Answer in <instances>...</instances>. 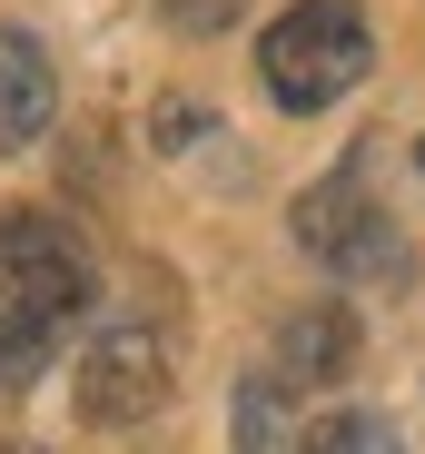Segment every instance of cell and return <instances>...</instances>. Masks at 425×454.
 Segmentation results:
<instances>
[{
    "mask_svg": "<svg viewBox=\"0 0 425 454\" xmlns=\"http://www.w3.org/2000/svg\"><path fill=\"white\" fill-rule=\"evenodd\" d=\"M415 168H425V138H415Z\"/></svg>",
    "mask_w": 425,
    "mask_h": 454,
    "instance_id": "8fae6325",
    "label": "cell"
},
{
    "mask_svg": "<svg viewBox=\"0 0 425 454\" xmlns=\"http://www.w3.org/2000/svg\"><path fill=\"white\" fill-rule=\"evenodd\" d=\"M357 375V307L346 296H307L277 326V386H346Z\"/></svg>",
    "mask_w": 425,
    "mask_h": 454,
    "instance_id": "5b68a950",
    "label": "cell"
},
{
    "mask_svg": "<svg viewBox=\"0 0 425 454\" xmlns=\"http://www.w3.org/2000/svg\"><path fill=\"white\" fill-rule=\"evenodd\" d=\"M287 227H297V247H307L317 267H336V277H386V267H396L386 198L366 188V168H357V159H346L336 178H317V188L287 207Z\"/></svg>",
    "mask_w": 425,
    "mask_h": 454,
    "instance_id": "3957f363",
    "label": "cell"
},
{
    "mask_svg": "<svg viewBox=\"0 0 425 454\" xmlns=\"http://www.w3.org/2000/svg\"><path fill=\"white\" fill-rule=\"evenodd\" d=\"M297 454H396V434H386V415H357V405H346V415H327Z\"/></svg>",
    "mask_w": 425,
    "mask_h": 454,
    "instance_id": "ba28073f",
    "label": "cell"
},
{
    "mask_svg": "<svg viewBox=\"0 0 425 454\" xmlns=\"http://www.w3.org/2000/svg\"><path fill=\"white\" fill-rule=\"evenodd\" d=\"M0 454H50V444H0Z\"/></svg>",
    "mask_w": 425,
    "mask_h": 454,
    "instance_id": "30bf717a",
    "label": "cell"
},
{
    "mask_svg": "<svg viewBox=\"0 0 425 454\" xmlns=\"http://www.w3.org/2000/svg\"><path fill=\"white\" fill-rule=\"evenodd\" d=\"M238 0H169V30H218Z\"/></svg>",
    "mask_w": 425,
    "mask_h": 454,
    "instance_id": "9c48e42d",
    "label": "cell"
},
{
    "mask_svg": "<svg viewBox=\"0 0 425 454\" xmlns=\"http://www.w3.org/2000/svg\"><path fill=\"white\" fill-rule=\"evenodd\" d=\"M366 69H376V30H366L357 0H287V11L257 30V80H267V99L287 119L336 109Z\"/></svg>",
    "mask_w": 425,
    "mask_h": 454,
    "instance_id": "7a4b0ae2",
    "label": "cell"
},
{
    "mask_svg": "<svg viewBox=\"0 0 425 454\" xmlns=\"http://www.w3.org/2000/svg\"><path fill=\"white\" fill-rule=\"evenodd\" d=\"M59 119V69L30 30H0V159H20V148H40Z\"/></svg>",
    "mask_w": 425,
    "mask_h": 454,
    "instance_id": "8992f818",
    "label": "cell"
},
{
    "mask_svg": "<svg viewBox=\"0 0 425 454\" xmlns=\"http://www.w3.org/2000/svg\"><path fill=\"white\" fill-rule=\"evenodd\" d=\"M90 296H99L90 247L59 217H40V207L0 217V386H30L69 346V326L90 317Z\"/></svg>",
    "mask_w": 425,
    "mask_h": 454,
    "instance_id": "6da1fadb",
    "label": "cell"
},
{
    "mask_svg": "<svg viewBox=\"0 0 425 454\" xmlns=\"http://www.w3.org/2000/svg\"><path fill=\"white\" fill-rule=\"evenodd\" d=\"M228 454H287V386H277V365H248V375H238Z\"/></svg>",
    "mask_w": 425,
    "mask_h": 454,
    "instance_id": "52a82bcc",
    "label": "cell"
},
{
    "mask_svg": "<svg viewBox=\"0 0 425 454\" xmlns=\"http://www.w3.org/2000/svg\"><path fill=\"white\" fill-rule=\"evenodd\" d=\"M69 395H80V425H138V415H159L169 405V336L159 326H109L80 375H69Z\"/></svg>",
    "mask_w": 425,
    "mask_h": 454,
    "instance_id": "277c9868",
    "label": "cell"
}]
</instances>
